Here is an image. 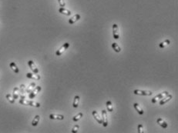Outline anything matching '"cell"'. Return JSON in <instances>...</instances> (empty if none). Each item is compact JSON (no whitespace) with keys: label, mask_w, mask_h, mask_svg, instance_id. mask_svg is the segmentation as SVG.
Here are the masks:
<instances>
[{"label":"cell","mask_w":178,"mask_h":133,"mask_svg":"<svg viewBox=\"0 0 178 133\" xmlns=\"http://www.w3.org/2000/svg\"><path fill=\"white\" fill-rule=\"evenodd\" d=\"M19 104L23 106H32V107H36V108H39L40 107V104L34 102V101H30V100H26L24 99H20L19 100Z\"/></svg>","instance_id":"6da1fadb"},{"label":"cell","mask_w":178,"mask_h":133,"mask_svg":"<svg viewBox=\"0 0 178 133\" xmlns=\"http://www.w3.org/2000/svg\"><path fill=\"white\" fill-rule=\"evenodd\" d=\"M134 94L136 95H143V96H150L152 95L153 92L150 91H144V90H140V89H135L134 91Z\"/></svg>","instance_id":"7a4b0ae2"},{"label":"cell","mask_w":178,"mask_h":133,"mask_svg":"<svg viewBox=\"0 0 178 133\" xmlns=\"http://www.w3.org/2000/svg\"><path fill=\"white\" fill-rule=\"evenodd\" d=\"M42 90V87L41 86H36L35 88L33 89L32 91H31L30 93H29V98H30V99H34L37 95L38 93Z\"/></svg>","instance_id":"3957f363"},{"label":"cell","mask_w":178,"mask_h":133,"mask_svg":"<svg viewBox=\"0 0 178 133\" xmlns=\"http://www.w3.org/2000/svg\"><path fill=\"white\" fill-rule=\"evenodd\" d=\"M70 43H69V42H66V43H64V44L62 45L58 50H56V56H59V55H61L62 53H64V52H65L66 50L68 49V48L70 47Z\"/></svg>","instance_id":"277c9868"},{"label":"cell","mask_w":178,"mask_h":133,"mask_svg":"<svg viewBox=\"0 0 178 133\" xmlns=\"http://www.w3.org/2000/svg\"><path fill=\"white\" fill-rule=\"evenodd\" d=\"M169 93H168V92H166V91H164L163 92H161V93H160L159 95H156L154 98H153L152 100H151V102L153 104H155L156 103L158 100H160V99H162L163 97H165L166 95H167Z\"/></svg>","instance_id":"5b68a950"},{"label":"cell","mask_w":178,"mask_h":133,"mask_svg":"<svg viewBox=\"0 0 178 133\" xmlns=\"http://www.w3.org/2000/svg\"><path fill=\"white\" fill-rule=\"evenodd\" d=\"M102 125H103V127H106L108 125L107 112L106 110L102 111Z\"/></svg>","instance_id":"8992f818"},{"label":"cell","mask_w":178,"mask_h":133,"mask_svg":"<svg viewBox=\"0 0 178 133\" xmlns=\"http://www.w3.org/2000/svg\"><path fill=\"white\" fill-rule=\"evenodd\" d=\"M113 36L115 39H119V27L117 24L113 25Z\"/></svg>","instance_id":"52a82bcc"},{"label":"cell","mask_w":178,"mask_h":133,"mask_svg":"<svg viewBox=\"0 0 178 133\" xmlns=\"http://www.w3.org/2000/svg\"><path fill=\"white\" fill-rule=\"evenodd\" d=\"M28 65H29V66H30V68H31V70H32L34 73H36V74L39 73V69H38V68L36 67V64L34 63V62H33L32 60H30V61H29V62H28Z\"/></svg>","instance_id":"ba28073f"},{"label":"cell","mask_w":178,"mask_h":133,"mask_svg":"<svg viewBox=\"0 0 178 133\" xmlns=\"http://www.w3.org/2000/svg\"><path fill=\"white\" fill-rule=\"evenodd\" d=\"M26 77L28 79H34V80H39L40 79H41V77H40L39 75L36 74V73H31V72H28L26 74Z\"/></svg>","instance_id":"9c48e42d"},{"label":"cell","mask_w":178,"mask_h":133,"mask_svg":"<svg viewBox=\"0 0 178 133\" xmlns=\"http://www.w3.org/2000/svg\"><path fill=\"white\" fill-rule=\"evenodd\" d=\"M172 98H173V95L168 94L167 95H166L165 97H163L162 99H160V106L164 105V104H166V102H168L169 101H170V100L172 99Z\"/></svg>","instance_id":"30bf717a"},{"label":"cell","mask_w":178,"mask_h":133,"mask_svg":"<svg viewBox=\"0 0 178 133\" xmlns=\"http://www.w3.org/2000/svg\"><path fill=\"white\" fill-rule=\"evenodd\" d=\"M80 15L79 14H75L73 17H71V18L69 19V23L70 24H74L75 22H76L79 19H80Z\"/></svg>","instance_id":"8fae6325"},{"label":"cell","mask_w":178,"mask_h":133,"mask_svg":"<svg viewBox=\"0 0 178 133\" xmlns=\"http://www.w3.org/2000/svg\"><path fill=\"white\" fill-rule=\"evenodd\" d=\"M50 119H55V120H63L65 119L64 115H57V114H51L49 115Z\"/></svg>","instance_id":"7c38bea8"},{"label":"cell","mask_w":178,"mask_h":133,"mask_svg":"<svg viewBox=\"0 0 178 133\" xmlns=\"http://www.w3.org/2000/svg\"><path fill=\"white\" fill-rule=\"evenodd\" d=\"M59 13L62 14V15H67V16H70L71 15V12L70 10H68L66 9H65L64 7H60L59 9Z\"/></svg>","instance_id":"4fadbf2b"},{"label":"cell","mask_w":178,"mask_h":133,"mask_svg":"<svg viewBox=\"0 0 178 133\" xmlns=\"http://www.w3.org/2000/svg\"><path fill=\"white\" fill-rule=\"evenodd\" d=\"M157 124H158L159 125H160V126H161L162 128H163V129H166V128H167V126H168L167 123H166L165 121H164L163 119H161V118L157 119Z\"/></svg>","instance_id":"5bb4252c"},{"label":"cell","mask_w":178,"mask_h":133,"mask_svg":"<svg viewBox=\"0 0 178 133\" xmlns=\"http://www.w3.org/2000/svg\"><path fill=\"white\" fill-rule=\"evenodd\" d=\"M133 106H134V108L136 109V111L138 112L139 115H143V114H144V112H143V110L142 109V108L140 106V105L138 103H134Z\"/></svg>","instance_id":"9a60e30c"},{"label":"cell","mask_w":178,"mask_h":133,"mask_svg":"<svg viewBox=\"0 0 178 133\" xmlns=\"http://www.w3.org/2000/svg\"><path fill=\"white\" fill-rule=\"evenodd\" d=\"M92 113H93V117L96 119V122H98L99 124H102V118H100L98 112L94 110V111H93V112H92Z\"/></svg>","instance_id":"2e32d148"},{"label":"cell","mask_w":178,"mask_h":133,"mask_svg":"<svg viewBox=\"0 0 178 133\" xmlns=\"http://www.w3.org/2000/svg\"><path fill=\"white\" fill-rule=\"evenodd\" d=\"M9 66H10V68H12V70L15 72V73H16V74H18L19 72V68H18V66H16V64L15 62H10V64H9Z\"/></svg>","instance_id":"e0dca14e"},{"label":"cell","mask_w":178,"mask_h":133,"mask_svg":"<svg viewBox=\"0 0 178 133\" xmlns=\"http://www.w3.org/2000/svg\"><path fill=\"white\" fill-rule=\"evenodd\" d=\"M25 88H26V86H25V85H23V84L19 86V90H20L19 93H21V96H20L21 99H26V96L24 95V94H25Z\"/></svg>","instance_id":"ac0fdd59"},{"label":"cell","mask_w":178,"mask_h":133,"mask_svg":"<svg viewBox=\"0 0 178 133\" xmlns=\"http://www.w3.org/2000/svg\"><path fill=\"white\" fill-rule=\"evenodd\" d=\"M19 96V87H15L13 89V97L14 99H17Z\"/></svg>","instance_id":"d6986e66"},{"label":"cell","mask_w":178,"mask_h":133,"mask_svg":"<svg viewBox=\"0 0 178 133\" xmlns=\"http://www.w3.org/2000/svg\"><path fill=\"white\" fill-rule=\"evenodd\" d=\"M170 44V40H169V39H166V40H164L163 42H160V43L159 44V46H160V49H163V48L166 47V46L169 45Z\"/></svg>","instance_id":"ffe728a7"},{"label":"cell","mask_w":178,"mask_h":133,"mask_svg":"<svg viewBox=\"0 0 178 133\" xmlns=\"http://www.w3.org/2000/svg\"><path fill=\"white\" fill-rule=\"evenodd\" d=\"M79 100H80V98L79 95H76L74 97V100H73V106L74 108H77L79 106Z\"/></svg>","instance_id":"44dd1931"},{"label":"cell","mask_w":178,"mask_h":133,"mask_svg":"<svg viewBox=\"0 0 178 133\" xmlns=\"http://www.w3.org/2000/svg\"><path fill=\"white\" fill-rule=\"evenodd\" d=\"M112 48H113V49L116 52V53H120V52H121V48L119 47V45L117 44V43H116V42H113V43H112Z\"/></svg>","instance_id":"7402d4cb"},{"label":"cell","mask_w":178,"mask_h":133,"mask_svg":"<svg viewBox=\"0 0 178 133\" xmlns=\"http://www.w3.org/2000/svg\"><path fill=\"white\" fill-rule=\"evenodd\" d=\"M39 119H40V116H39V115H36V116L34 117L33 120L32 121V126H36V125L39 124Z\"/></svg>","instance_id":"603a6c76"},{"label":"cell","mask_w":178,"mask_h":133,"mask_svg":"<svg viewBox=\"0 0 178 133\" xmlns=\"http://www.w3.org/2000/svg\"><path fill=\"white\" fill-rule=\"evenodd\" d=\"M106 106L108 112H112L113 111V106H112V102L111 101H107L106 103Z\"/></svg>","instance_id":"cb8c5ba5"},{"label":"cell","mask_w":178,"mask_h":133,"mask_svg":"<svg viewBox=\"0 0 178 133\" xmlns=\"http://www.w3.org/2000/svg\"><path fill=\"white\" fill-rule=\"evenodd\" d=\"M83 112L78 113L76 115H75V116L73 118V122H78L79 120L81 119V118L83 117Z\"/></svg>","instance_id":"d4e9b609"},{"label":"cell","mask_w":178,"mask_h":133,"mask_svg":"<svg viewBox=\"0 0 178 133\" xmlns=\"http://www.w3.org/2000/svg\"><path fill=\"white\" fill-rule=\"evenodd\" d=\"M36 83L35 82H32L30 85L28 86L27 87V89H26V92H27V93H30V92H31V91H32L33 90V89L36 87Z\"/></svg>","instance_id":"484cf974"},{"label":"cell","mask_w":178,"mask_h":133,"mask_svg":"<svg viewBox=\"0 0 178 133\" xmlns=\"http://www.w3.org/2000/svg\"><path fill=\"white\" fill-rule=\"evenodd\" d=\"M5 97H6V99H8V101H9L11 104H14V103H15V99H13V95L7 94L6 95H5Z\"/></svg>","instance_id":"4316f807"},{"label":"cell","mask_w":178,"mask_h":133,"mask_svg":"<svg viewBox=\"0 0 178 133\" xmlns=\"http://www.w3.org/2000/svg\"><path fill=\"white\" fill-rule=\"evenodd\" d=\"M79 129V125H74V127L73 128V129L71 130L72 133H77L78 130Z\"/></svg>","instance_id":"83f0119b"},{"label":"cell","mask_w":178,"mask_h":133,"mask_svg":"<svg viewBox=\"0 0 178 133\" xmlns=\"http://www.w3.org/2000/svg\"><path fill=\"white\" fill-rule=\"evenodd\" d=\"M137 132H138V133H143V125L141 124H139L138 125V127H137Z\"/></svg>","instance_id":"f1b7e54d"},{"label":"cell","mask_w":178,"mask_h":133,"mask_svg":"<svg viewBox=\"0 0 178 133\" xmlns=\"http://www.w3.org/2000/svg\"><path fill=\"white\" fill-rule=\"evenodd\" d=\"M58 2H59L60 7H65V5H66L65 0H58Z\"/></svg>","instance_id":"f546056e"}]
</instances>
